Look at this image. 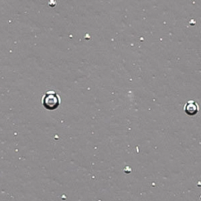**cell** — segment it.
<instances>
[{
	"label": "cell",
	"instance_id": "obj_1",
	"mask_svg": "<svg viewBox=\"0 0 201 201\" xmlns=\"http://www.w3.org/2000/svg\"><path fill=\"white\" fill-rule=\"evenodd\" d=\"M61 104V98L54 90H48L42 98V106L47 110H55Z\"/></svg>",
	"mask_w": 201,
	"mask_h": 201
},
{
	"label": "cell",
	"instance_id": "obj_2",
	"mask_svg": "<svg viewBox=\"0 0 201 201\" xmlns=\"http://www.w3.org/2000/svg\"><path fill=\"white\" fill-rule=\"evenodd\" d=\"M184 111L187 115L193 116V115L197 114L198 111H199V105L195 101L191 100V101L186 102V104L184 106Z\"/></svg>",
	"mask_w": 201,
	"mask_h": 201
}]
</instances>
